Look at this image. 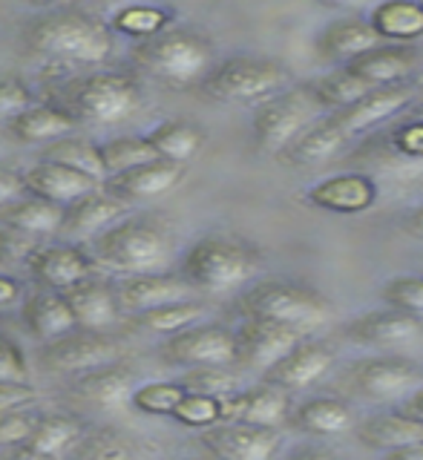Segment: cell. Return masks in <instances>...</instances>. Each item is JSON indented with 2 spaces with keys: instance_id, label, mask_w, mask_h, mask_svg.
Instances as JSON below:
<instances>
[{
  "instance_id": "obj_14",
  "label": "cell",
  "mask_w": 423,
  "mask_h": 460,
  "mask_svg": "<svg viewBox=\"0 0 423 460\" xmlns=\"http://www.w3.org/2000/svg\"><path fill=\"white\" fill-rule=\"evenodd\" d=\"M412 98H415V86L406 81L389 84V86H374V90H369L360 101H355L352 107L331 112V121L340 127V133L346 138H352V136L363 133V129L392 119V115L400 112Z\"/></svg>"
},
{
  "instance_id": "obj_3",
  "label": "cell",
  "mask_w": 423,
  "mask_h": 460,
  "mask_svg": "<svg viewBox=\"0 0 423 460\" xmlns=\"http://www.w3.org/2000/svg\"><path fill=\"white\" fill-rule=\"evenodd\" d=\"M262 256L251 242L211 234L184 251L179 277L199 294H228L259 270Z\"/></svg>"
},
{
  "instance_id": "obj_57",
  "label": "cell",
  "mask_w": 423,
  "mask_h": 460,
  "mask_svg": "<svg viewBox=\"0 0 423 460\" xmlns=\"http://www.w3.org/2000/svg\"><path fill=\"white\" fill-rule=\"evenodd\" d=\"M403 230H406V234L418 236V239H423V205L415 208L410 216H406V219H403Z\"/></svg>"
},
{
  "instance_id": "obj_24",
  "label": "cell",
  "mask_w": 423,
  "mask_h": 460,
  "mask_svg": "<svg viewBox=\"0 0 423 460\" xmlns=\"http://www.w3.org/2000/svg\"><path fill=\"white\" fill-rule=\"evenodd\" d=\"M377 199V187L369 176H360V172H343V176H331L317 181L309 187L305 201L311 208L328 210V213H363L374 205Z\"/></svg>"
},
{
  "instance_id": "obj_33",
  "label": "cell",
  "mask_w": 423,
  "mask_h": 460,
  "mask_svg": "<svg viewBox=\"0 0 423 460\" xmlns=\"http://www.w3.org/2000/svg\"><path fill=\"white\" fill-rule=\"evenodd\" d=\"M357 440L377 452H392L410 443H423V423L400 414H372L357 426Z\"/></svg>"
},
{
  "instance_id": "obj_2",
  "label": "cell",
  "mask_w": 423,
  "mask_h": 460,
  "mask_svg": "<svg viewBox=\"0 0 423 460\" xmlns=\"http://www.w3.org/2000/svg\"><path fill=\"white\" fill-rule=\"evenodd\" d=\"M173 253V234L158 216H124L93 239L90 259L95 268L119 277L162 273Z\"/></svg>"
},
{
  "instance_id": "obj_13",
  "label": "cell",
  "mask_w": 423,
  "mask_h": 460,
  "mask_svg": "<svg viewBox=\"0 0 423 460\" xmlns=\"http://www.w3.org/2000/svg\"><path fill=\"white\" fill-rule=\"evenodd\" d=\"M199 443L216 460H271L280 449L276 429L245 426V423H216L199 431Z\"/></svg>"
},
{
  "instance_id": "obj_36",
  "label": "cell",
  "mask_w": 423,
  "mask_h": 460,
  "mask_svg": "<svg viewBox=\"0 0 423 460\" xmlns=\"http://www.w3.org/2000/svg\"><path fill=\"white\" fill-rule=\"evenodd\" d=\"M81 438H84V423L78 420V417L64 414V411H52V414L40 411L32 435H29V440L23 446L58 460V457H64L67 452L76 449Z\"/></svg>"
},
{
  "instance_id": "obj_1",
  "label": "cell",
  "mask_w": 423,
  "mask_h": 460,
  "mask_svg": "<svg viewBox=\"0 0 423 460\" xmlns=\"http://www.w3.org/2000/svg\"><path fill=\"white\" fill-rule=\"evenodd\" d=\"M23 47L61 66H101L115 49V35L98 14L81 6H55L23 29Z\"/></svg>"
},
{
  "instance_id": "obj_44",
  "label": "cell",
  "mask_w": 423,
  "mask_h": 460,
  "mask_svg": "<svg viewBox=\"0 0 423 460\" xmlns=\"http://www.w3.org/2000/svg\"><path fill=\"white\" fill-rule=\"evenodd\" d=\"M179 383L184 385V392L191 394H205L225 400L230 394L239 392V377L228 366H213V368H187Z\"/></svg>"
},
{
  "instance_id": "obj_23",
  "label": "cell",
  "mask_w": 423,
  "mask_h": 460,
  "mask_svg": "<svg viewBox=\"0 0 423 460\" xmlns=\"http://www.w3.org/2000/svg\"><path fill=\"white\" fill-rule=\"evenodd\" d=\"M124 216H127L124 201L110 196L104 187H95L93 193H86L64 208V219H61V230H58V234H69L78 239H86V236L95 239L98 234H104L110 225L124 219Z\"/></svg>"
},
{
  "instance_id": "obj_56",
  "label": "cell",
  "mask_w": 423,
  "mask_h": 460,
  "mask_svg": "<svg viewBox=\"0 0 423 460\" xmlns=\"http://www.w3.org/2000/svg\"><path fill=\"white\" fill-rule=\"evenodd\" d=\"M288 460H338L328 449H317V446H305V449H297Z\"/></svg>"
},
{
  "instance_id": "obj_29",
  "label": "cell",
  "mask_w": 423,
  "mask_h": 460,
  "mask_svg": "<svg viewBox=\"0 0 423 460\" xmlns=\"http://www.w3.org/2000/svg\"><path fill=\"white\" fill-rule=\"evenodd\" d=\"M6 127H9V133L23 144H52L58 138L72 136V129L78 127V119L64 107L35 104L26 112H21L14 121H9Z\"/></svg>"
},
{
  "instance_id": "obj_15",
  "label": "cell",
  "mask_w": 423,
  "mask_h": 460,
  "mask_svg": "<svg viewBox=\"0 0 423 460\" xmlns=\"http://www.w3.org/2000/svg\"><path fill=\"white\" fill-rule=\"evenodd\" d=\"M334 366V349L323 340H300L280 363L266 371V383L283 388V392H297L309 388Z\"/></svg>"
},
{
  "instance_id": "obj_18",
  "label": "cell",
  "mask_w": 423,
  "mask_h": 460,
  "mask_svg": "<svg viewBox=\"0 0 423 460\" xmlns=\"http://www.w3.org/2000/svg\"><path fill=\"white\" fill-rule=\"evenodd\" d=\"M288 409H291L288 392L268 383H259L222 400V423L276 429L288 417Z\"/></svg>"
},
{
  "instance_id": "obj_58",
  "label": "cell",
  "mask_w": 423,
  "mask_h": 460,
  "mask_svg": "<svg viewBox=\"0 0 423 460\" xmlns=\"http://www.w3.org/2000/svg\"><path fill=\"white\" fill-rule=\"evenodd\" d=\"M406 417H415V420L423 423V392H415L410 397V402H406V409H403Z\"/></svg>"
},
{
  "instance_id": "obj_17",
  "label": "cell",
  "mask_w": 423,
  "mask_h": 460,
  "mask_svg": "<svg viewBox=\"0 0 423 460\" xmlns=\"http://www.w3.org/2000/svg\"><path fill=\"white\" fill-rule=\"evenodd\" d=\"M115 296H119V308L130 314H144L153 308L170 305V302H182L194 296V288L187 285L179 273H144V277H124L115 285Z\"/></svg>"
},
{
  "instance_id": "obj_19",
  "label": "cell",
  "mask_w": 423,
  "mask_h": 460,
  "mask_svg": "<svg viewBox=\"0 0 423 460\" xmlns=\"http://www.w3.org/2000/svg\"><path fill=\"white\" fill-rule=\"evenodd\" d=\"M355 388L369 400H392L406 394L418 383V368L400 357H372L355 363L352 368Z\"/></svg>"
},
{
  "instance_id": "obj_27",
  "label": "cell",
  "mask_w": 423,
  "mask_h": 460,
  "mask_svg": "<svg viewBox=\"0 0 423 460\" xmlns=\"http://www.w3.org/2000/svg\"><path fill=\"white\" fill-rule=\"evenodd\" d=\"M133 388H136L133 371H130L124 363H112L104 368L86 371L76 380L78 397H84L90 406L107 409V411L130 406V394H133Z\"/></svg>"
},
{
  "instance_id": "obj_26",
  "label": "cell",
  "mask_w": 423,
  "mask_h": 460,
  "mask_svg": "<svg viewBox=\"0 0 423 460\" xmlns=\"http://www.w3.org/2000/svg\"><path fill=\"white\" fill-rule=\"evenodd\" d=\"M23 328L29 331V337L38 342H52L67 337L69 331H76V320L67 308V302L61 294L55 291H35L23 299L21 308Z\"/></svg>"
},
{
  "instance_id": "obj_38",
  "label": "cell",
  "mask_w": 423,
  "mask_h": 460,
  "mask_svg": "<svg viewBox=\"0 0 423 460\" xmlns=\"http://www.w3.org/2000/svg\"><path fill=\"white\" fill-rule=\"evenodd\" d=\"M40 162H52V164H64L69 170H78L84 176H90L95 181H104L107 172L104 164H101L98 155V144L84 141V138H58L52 144H47V150L40 153Z\"/></svg>"
},
{
  "instance_id": "obj_42",
  "label": "cell",
  "mask_w": 423,
  "mask_h": 460,
  "mask_svg": "<svg viewBox=\"0 0 423 460\" xmlns=\"http://www.w3.org/2000/svg\"><path fill=\"white\" fill-rule=\"evenodd\" d=\"M184 385L179 380H153L136 385L133 394H130V406H133L139 414L148 417H170L176 411L179 400L184 397Z\"/></svg>"
},
{
  "instance_id": "obj_25",
  "label": "cell",
  "mask_w": 423,
  "mask_h": 460,
  "mask_svg": "<svg viewBox=\"0 0 423 460\" xmlns=\"http://www.w3.org/2000/svg\"><path fill=\"white\" fill-rule=\"evenodd\" d=\"M418 55L412 47H400V43H377L374 49L357 55L355 61L343 64L355 78L374 90V86H389V84H400L410 72L415 69Z\"/></svg>"
},
{
  "instance_id": "obj_34",
  "label": "cell",
  "mask_w": 423,
  "mask_h": 460,
  "mask_svg": "<svg viewBox=\"0 0 423 460\" xmlns=\"http://www.w3.org/2000/svg\"><path fill=\"white\" fill-rule=\"evenodd\" d=\"M291 420H294V429L305 431V435L331 438V435H343V431L352 429L355 414L338 397H311V400H305L302 406H297Z\"/></svg>"
},
{
  "instance_id": "obj_48",
  "label": "cell",
  "mask_w": 423,
  "mask_h": 460,
  "mask_svg": "<svg viewBox=\"0 0 423 460\" xmlns=\"http://www.w3.org/2000/svg\"><path fill=\"white\" fill-rule=\"evenodd\" d=\"M29 107H35L32 86L14 75H0V124L14 121Z\"/></svg>"
},
{
  "instance_id": "obj_55",
  "label": "cell",
  "mask_w": 423,
  "mask_h": 460,
  "mask_svg": "<svg viewBox=\"0 0 423 460\" xmlns=\"http://www.w3.org/2000/svg\"><path fill=\"white\" fill-rule=\"evenodd\" d=\"M0 460H55V457L40 455L35 449H29V446H14V449H6V455Z\"/></svg>"
},
{
  "instance_id": "obj_28",
  "label": "cell",
  "mask_w": 423,
  "mask_h": 460,
  "mask_svg": "<svg viewBox=\"0 0 423 460\" xmlns=\"http://www.w3.org/2000/svg\"><path fill=\"white\" fill-rule=\"evenodd\" d=\"M381 38L374 35V29L369 26V21L363 18H338L331 21L323 32L317 38V49L328 61H355L357 55L374 49Z\"/></svg>"
},
{
  "instance_id": "obj_41",
  "label": "cell",
  "mask_w": 423,
  "mask_h": 460,
  "mask_svg": "<svg viewBox=\"0 0 423 460\" xmlns=\"http://www.w3.org/2000/svg\"><path fill=\"white\" fill-rule=\"evenodd\" d=\"M311 93L320 101V107L338 112V110L352 107L355 101H360L363 95L369 93V86L363 84L360 78H355L346 66H340V69L328 72V75L317 78L311 84Z\"/></svg>"
},
{
  "instance_id": "obj_52",
  "label": "cell",
  "mask_w": 423,
  "mask_h": 460,
  "mask_svg": "<svg viewBox=\"0 0 423 460\" xmlns=\"http://www.w3.org/2000/svg\"><path fill=\"white\" fill-rule=\"evenodd\" d=\"M18 196H23V176L12 167H0V208H6Z\"/></svg>"
},
{
  "instance_id": "obj_30",
  "label": "cell",
  "mask_w": 423,
  "mask_h": 460,
  "mask_svg": "<svg viewBox=\"0 0 423 460\" xmlns=\"http://www.w3.org/2000/svg\"><path fill=\"white\" fill-rule=\"evenodd\" d=\"M346 141L348 138L340 133V127L331 121V115H326V119H317L305 133H300L280 155L291 167H314L328 162Z\"/></svg>"
},
{
  "instance_id": "obj_46",
  "label": "cell",
  "mask_w": 423,
  "mask_h": 460,
  "mask_svg": "<svg viewBox=\"0 0 423 460\" xmlns=\"http://www.w3.org/2000/svg\"><path fill=\"white\" fill-rule=\"evenodd\" d=\"M383 299L389 308H398L403 314L423 316V277H395L383 285Z\"/></svg>"
},
{
  "instance_id": "obj_35",
  "label": "cell",
  "mask_w": 423,
  "mask_h": 460,
  "mask_svg": "<svg viewBox=\"0 0 423 460\" xmlns=\"http://www.w3.org/2000/svg\"><path fill=\"white\" fill-rule=\"evenodd\" d=\"M369 26L374 29V35L381 40L406 47L410 40L423 35V4H412V0L381 4L372 9Z\"/></svg>"
},
{
  "instance_id": "obj_37",
  "label": "cell",
  "mask_w": 423,
  "mask_h": 460,
  "mask_svg": "<svg viewBox=\"0 0 423 460\" xmlns=\"http://www.w3.org/2000/svg\"><path fill=\"white\" fill-rule=\"evenodd\" d=\"M173 21V12L165 6H153V4H130L112 12L110 18V32L112 35H124V38H136L141 40H150L156 35L167 32V26Z\"/></svg>"
},
{
  "instance_id": "obj_5",
  "label": "cell",
  "mask_w": 423,
  "mask_h": 460,
  "mask_svg": "<svg viewBox=\"0 0 423 460\" xmlns=\"http://www.w3.org/2000/svg\"><path fill=\"white\" fill-rule=\"evenodd\" d=\"M133 61L153 78L167 84L202 81L213 66V43L191 29H167L133 47Z\"/></svg>"
},
{
  "instance_id": "obj_53",
  "label": "cell",
  "mask_w": 423,
  "mask_h": 460,
  "mask_svg": "<svg viewBox=\"0 0 423 460\" xmlns=\"http://www.w3.org/2000/svg\"><path fill=\"white\" fill-rule=\"evenodd\" d=\"M18 299H23V282L0 273V308H12Z\"/></svg>"
},
{
  "instance_id": "obj_43",
  "label": "cell",
  "mask_w": 423,
  "mask_h": 460,
  "mask_svg": "<svg viewBox=\"0 0 423 460\" xmlns=\"http://www.w3.org/2000/svg\"><path fill=\"white\" fill-rule=\"evenodd\" d=\"M76 460H141V457L122 431H115L110 426H98L78 440Z\"/></svg>"
},
{
  "instance_id": "obj_6",
  "label": "cell",
  "mask_w": 423,
  "mask_h": 460,
  "mask_svg": "<svg viewBox=\"0 0 423 460\" xmlns=\"http://www.w3.org/2000/svg\"><path fill=\"white\" fill-rule=\"evenodd\" d=\"M199 86L208 98L225 104H254V101L262 104L285 86V69L271 58L233 55L222 64H213Z\"/></svg>"
},
{
  "instance_id": "obj_50",
  "label": "cell",
  "mask_w": 423,
  "mask_h": 460,
  "mask_svg": "<svg viewBox=\"0 0 423 460\" xmlns=\"http://www.w3.org/2000/svg\"><path fill=\"white\" fill-rule=\"evenodd\" d=\"M38 244L32 236H23L18 230L0 227V262H26L29 253H32Z\"/></svg>"
},
{
  "instance_id": "obj_21",
  "label": "cell",
  "mask_w": 423,
  "mask_h": 460,
  "mask_svg": "<svg viewBox=\"0 0 423 460\" xmlns=\"http://www.w3.org/2000/svg\"><path fill=\"white\" fill-rule=\"evenodd\" d=\"M67 308L76 320V328L84 331H107L110 325L119 323V296H115V285L104 279H84L78 285H72L69 291L61 294Z\"/></svg>"
},
{
  "instance_id": "obj_45",
  "label": "cell",
  "mask_w": 423,
  "mask_h": 460,
  "mask_svg": "<svg viewBox=\"0 0 423 460\" xmlns=\"http://www.w3.org/2000/svg\"><path fill=\"white\" fill-rule=\"evenodd\" d=\"M173 420L182 423V426H191V429H211L216 423H222V400L216 397H205V394H191L187 392L176 411L170 414Z\"/></svg>"
},
{
  "instance_id": "obj_40",
  "label": "cell",
  "mask_w": 423,
  "mask_h": 460,
  "mask_svg": "<svg viewBox=\"0 0 423 460\" xmlns=\"http://www.w3.org/2000/svg\"><path fill=\"white\" fill-rule=\"evenodd\" d=\"M98 155L101 164H104L107 179L119 176V172H127L133 167H141L156 158V153L150 150V144L144 136H119L110 138L104 144H98Z\"/></svg>"
},
{
  "instance_id": "obj_10",
  "label": "cell",
  "mask_w": 423,
  "mask_h": 460,
  "mask_svg": "<svg viewBox=\"0 0 423 460\" xmlns=\"http://www.w3.org/2000/svg\"><path fill=\"white\" fill-rule=\"evenodd\" d=\"M162 357L179 368H213L237 363V340L225 325H191L167 337Z\"/></svg>"
},
{
  "instance_id": "obj_54",
  "label": "cell",
  "mask_w": 423,
  "mask_h": 460,
  "mask_svg": "<svg viewBox=\"0 0 423 460\" xmlns=\"http://www.w3.org/2000/svg\"><path fill=\"white\" fill-rule=\"evenodd\" d=\"M383 460H423V443H410L400 449L383 452Z\"/></svg>"
},
{
  "instance_id": "obj_8",
  "label": "cell",
  "mask_w": 423,
  "mask_h": 460,
  "mask_svg": "<svg viewBox=\"0 0 423 460\" xmlns=\"http://www.w3.org/2000/svg\"><path fill=\"white\" fill-rule=\"evenodd\" d=\"M72 115L93 124L127 121L144 107V93L127 72H93L69 86Z\"/></svg>"
},
{
  "instance_id": "obj_31",
  "label": "cell",
  "mask_w": 423,
  "mask_h": 460,
  "mask_svg": "<svg viewBox=\"0 0 423 460\" xmlns=\"http://www.w3.org/2000/svg\"><path fill=\"white\" fill-rule=\"evenodd\" d=\"M144 138H148L156 158L184 167L187 162H194L196 153L202 150V144H205V129L194 121L170 119V121L156 124Z\"/></svg>"
},
{
  "instance_id": "obj_39",
  "label": "cell",
  "mask_w": 423,
  "mask_h": 460,
  "mask_svg": "<svg viewBox=\"0 0 423 460\" xmlns=\"http://www.w3.org/2000/svg\"><path fill=\"white\" fill-rule=\"evenodd\" d=\"M202 314H205V305H202V302L182 299V302H170V305H162V308L136 314V325L150 331V334L173 337V334H179V331L196 325L202 320Z\"/></svg>"
},
{
  "instance_id": "obj_12",
  "label": "cell",
  "mask_w": 423,
  "mask_h": 460,
  "mask_svg": "<svg viewBox=\"0 0 423 460\" xmlns=\"http://www.w3.org/2000/svg\"><path fill=\"white\" fill-rule=\"evenodd\" d=\"M237 363L248 371H268L302 340V331L266 320H245L237 331Z\"/></svg>"
},
{
  "instance_id": "obj_4",
  "label": "cell",
  "mask_w": 423,
  "mask_h": 460,
  "mask_svg": "<svg viewBox=\"0 0 423 460\" xmlns=\"http://www.w3.org/2000/svg\"><path fill=\"white\" fill-rule=\"evenodd\" d=\"M239 314L245 320H266L297 331H309L326 325L334 308L314 288L288 279H262L239 296Z\"/></svg>"
},
{
  "instance_id": "obj_20",
  "label": "cell",
  "mask_w": 423,
  "mask_h": 460,
  "mask_svg": "<svg viewBox=\"0 0 423 460\" xmlns=\"http://www.w3.org/2000/svg\"><path fill=\"white\" fill-rule=\"evenodd\" d=\"M21 176H23V193L52 201L58 208H67L76 199L101 187V181L84 176V172L69 170L64 164H52V162H35L29 170H23Z\"/></svg>"
},
{
  "instance_id": "obj_11",
  "label": "cell",
  "mask_w": 423,
  "mask_h": 460,
  "mask_svg": "<svg viewBox=\"0 0 423 460\" xmlns=\"http://www.w3.org/2000/svg\"><path fill=\"white\" fill-rule=\"evenodd\" d=\"M26 270L43 291L64 294L72 285L98 277V268L78 244H43L26 259Z\"/></svg>"
},
{
  "instance_id": "obj_51",
  "label": "cell",
  "mask_w": 423,
  "mask_h": 460,
  "mask_svg": "<svg viewBox=\"0 0 423 460\" xmlns=\"http://www.w3.org/2000/svg\"><path fill=\"white\" fill-rule=\"evenodd\" d=\"M38 402V388L32 383H0V411L26 409Z\"/></svg>"
},
{
  "instance_id": "obj_9",
  "label": "cell",
  "mask_w": 423,
  "mask_h": 460,
  "mask_svg": "<svg viewBox=\"0 0 423 460\" xmlns=\"http://www.w3.org/2000/svg\"><path fill=\"white\" fill-rule=\"evenodd\" d=\"M40 363L55 374H86L95 368L112 366L122 359V345L104 331H84L76 328L67 337L43 342L40 349Z\"/></svg>"
},
{
  "instance_id": "obj_16",
  "label": "cell",
  "mask_w": 423,
  "mask_h": 460,
  "mask_svg": "<svg viewBox=\"0 0 423 460\" xmlns=\"http://www.w3.org/2000/svg\"><path fill=\"white\" fill-rule=\"evenodd\" d=\"M182 179H184L182 164H170V162H162V158H153V162L141 167L104 179L101 187H104L110 196L124 201V205H136V201H153L158 196L170 193Z\"/></svg>"
},
{
  "instance_id": "obj_49",
  "label": "cell",
  "mask_w": 423,
  "mask_h": 460,
  "mask_svg": "<svg viewBox=\"0 0 423 460\" xmlns=\"http://www.w3.org/2000/svg\"><path fill=\"white\" fill-rule=\"evenodd\" d=\"M0 383H29L26 354L9 337H0Z\"/></svg>"
},
{
  "instance_id": "obj_7",
  "label": "cell",
  "mask_w": 423,
  "mask_h": 460,
  "mask_svg": "<svg viewBox=\"0 0 423 460\" xmlns=\"http://www.w3.org/2000/svg\"><path fill=\"white\" fill-rule=\"evenodd\" d=\"M323 112L311 84H297L266 98L254 112V141L262 153H283L300 133H305Z\"/></svg>"
},
{
  "instance_id": "obj_47",
  "label": "cell",
  "mask_w": 423,
  "mask_h": 460,
  "mask_svg": "<svg viewBox=\"0 0 423 460\" xmlns=\"http://www.w3.org/2000/svg\"><path fill=\"white\" fill-rule=\"evenodd\" d=\"M38 417H40L38 406L0 411V449H14V446H23L29 440V435H32Z\"/></svg>"
},
{
  "instance_id": "obj_22",
  "label": "cell",
  "mask_w": 423,
  "mask_h": 460,
  "mask_svg": "<svg viewBox=\"0 0 423 460\" xmlns=\"http://www.w3.org/2000/svg\"><path fill=\"white\" fill-rule=\"evenodd\" d=\"M420 320L398 308L369 311L346 323V337L357 345H372V349H386V345H406L420 337Z\"/></svg>"
},
{
  "instance_id": "obj_32",
  "label": "cell",
  "mask_w": 423,
  "mask_h": 460,
  "mask_svg": "<svg viewBox=\"0 0 423 460\" xmlns=\"http://www.w3.org/2000/svg\"><path fill=\"white\" fill-rule=\"evenodd\" d=\"M64 219V208L52 205V201H43L38 196H18L9 201L6 208H0V225L9 230H18L23 236H47L61 230Z\"/></svg>"
}]
</instances>
